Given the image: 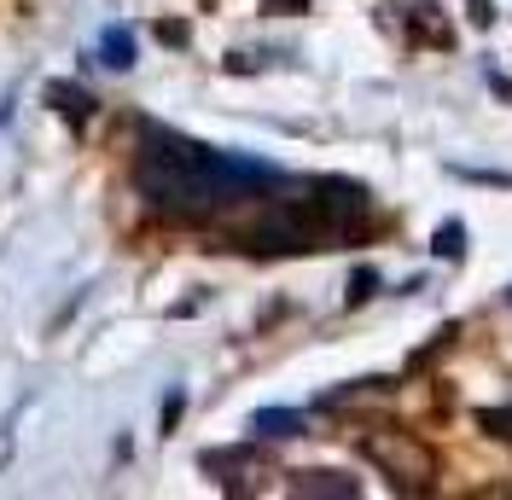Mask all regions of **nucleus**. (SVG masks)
Here are the masks:
<instances>
[{
	"mask_svg": "<svg viewBox=\"0 0 512 500\" xmlns=\"http://www.w3.org/2000/svg\"><path fill=\"white\" fill-rule=\"evenodd\" d=\"M47 99L59 105L70 123H82V117L94 111V94H88V88H70V82H53V88H47Z\"/></svg>",
	"mask_w": 512,
	"mask_h": 500,
	"instance_id": "nucleus-6",
	"label": "nucleus"
},
{
	"mask_svg": "<svg viewBox=\"0 0 512 500\" xmlns=\"http://www.w3.org/2000/svg\"><path fill=\"white\" fill-rule=\"evenodd\" d=\"M478 425H483V431H489L495 442H512V407H483Z\"/></svg>",
	"mask_w": 512,
	"mask_h": 500,
	"instance_id": "nucleus-9",
	"label": "nucleus"
},
{
	"mask_svg": "<svg viewBox=\"0 0 512 500\" xmlns=\"http://www.w3.org/2000/svg\"><path fill=\"white\" fill-rule=\"evenodd\" d=\"M286 489H291V495H338V500L361 495V483H355V477H344V471H291Z\"/></svg>",
	"mask_w": 512,
	"mask_h": 500,
	"instance_id": "nucleus-4",
	"label": "nucleus"
},
{
	"mask_svg": "<svg viewBox=\"0 0 512 500\" xmlns=\"http://www.w3.org/2000/svg\"><path fill=\"white\" fill-rule=\"evenodd\" d=\"M274 181L280 175L268 163H256V157L198 146V140L175 134V128H158V123L140 128L134 187L169 221H210V216H222L227 204H245L256 192H268Z\"/></svg>",
	"mask_w": 512,
	"mask_h": 500,
	"instance_id": "nucleus-1",
	"label": "nucleus"
},
{
	"mask_svg": "<svg viewBox=\"0 0 512 500\" xmlns=\"http://www.w3.org/2000/svg\"><path fill=\"white\" fill-rule=\"evenodd\" d=\"M472 24H495V12H489V0H472Z\"/></svg>",
	"mask_w": 512,
	"mask_h": 500,
	"instance_id": "nucleus-12",
	"label": "nucleus"
},
{
	"mask_svg": "<svg viewBox=\"0 0 512 500\" xmlns=\"http://www.w3.org/2000/svg\"><path fill=\"white\" fill-rule=\"evenodd\" d=\"M373 291H379V274H373V268H355V274H350V309H355V303H367Z\"/></svg>",
	"mask_w": 512,
	"mask_h": 500,
	"instance_id": "nucleus-10",
	"label": "nucleus"
},
{
	"mask_svg": "<svg viewBox=\"0 0 512 500\" xmlns=\"http://www.w3.org/2000/svg\"><path fill=\"white\" fill-rule=\"evenodd\" d=\"M268 12H303V0H262Z\"/></svg>",
	"mask_w": 512,
	"mask_h": 500,
	"instance_id": "nucleus-13",
	"label": "nucleus"
},
{
	"mask_svg": "<svg viewBox=\"0 0 512 500\" xmlns=\"http://www.w3.org/2000/svg\"><path fill=\"white\" fill-rule=\"evenodd\" d=\"M431 250H437L443 262H460V256H466V227H460V221H443L437 239H431Z\"/></svg>",
	"mask_w": 512,
	"mask_h": 500,
	"instance_id": "nucleus-8",
	"label": "nucleus"
},
{
	"mask_svg": "<svg viewBox=\"0 0 512 500\" xmlns=\"http://www.w3.org/2000/svg\"><path fill=\"white\" fill-rule=\"evenodd\" d=\"M256 425V437H303V413H291V407H262V413H256L251 419Z\"/></svg>",
	"mask_w": 512,
	"mask_h": 500,
	"instance_id": "nucleus-5",
	"label": "nucleus"
},
{
	"mask_svg": "<svg viewBox=\"0 0 512 500\" xmlns=\"http://www.w3.org/2000/svg\"><path fill=\"white\" fill-rule=\"evenodd\" d=\"M402 12L414 18V30H408V41L454 47V30H448V18H443V6H437V0H402Z\"/></svg>",
	"mask_w": 512,
	"mask_h": 500,
	"instance_id": "nucleus-3",
	"label": "nucleus"
},
{
	"mask_svg": "<svg viewBox=\"0 0 512 500\" xmlns=\"http://www.w3.org/2000/svg\"><path fill=\"white\" fill-rule=\"evenodd\" d=\"M99 59L111 64V70H128L134 64V35L117 24V30H105V41H99Z\"/></svg>",
	"mask_w": 512,
	"mask_h": 500,
	"instance_id": "nucleus-7",
	"label": "nucleus"
},
{
	"mask_svg": "<svg viewBox=\"0 0 512 500\" xmlns=\"http://www.w3.org/2000/svg\"><path fill=\"white\" fill-rule=\"evenodd\" d=\"M361 454H367V460H373L402 495H419V489L437 483V454L425 448V437L402 431V425H379V431H367V437H361Z\"/></svg>",
	"mask_w": 512,
	"mask_h": 500,
	"instance_id": "nucleus-2",
	"label": "nucleus"
},
{
	"mask_svg": "<svg viewBox=\"0 0 512 500\" xmlns=\"http://www.w3.org/2000/svg\"><path fill=\"white\" fill-rule=\"evenodd\" d=\"M158 35L169 41V47H181V41H187V30H181V24H158Z\"/></svg>",
	"mask_w": 512,
	"mask_h": 500,
	"instance_id": "nucleus-11",
	"label": "nucleus"
}]
</instances>
